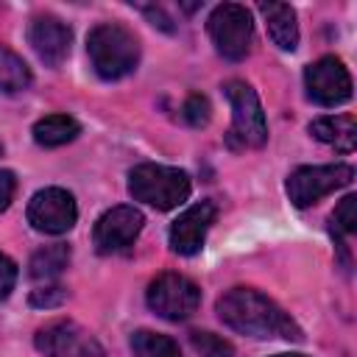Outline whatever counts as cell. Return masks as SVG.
<instances>
[{"label":"cell","instance_id":"6","mask_svg":"<svg viewBox=\"0 0 357 357\" xmlns=\"http://www.w3.org/2000/svg\"><path fill=\"white\" fill-rule=\"evenodd\" d=\"M351 178H354V167L346 165V162H335V165H304V167H296L287 176L284 190H287L290 201L298 209H304V206L318 204L329 192H335L340 187H349Z\"/></svg>","mask_w":357,"mask_h":357},{"label":"cell","instance_id":"24","mask_svg":"<svg viewBox=\"0 0 357 357\" xmlns=\"http://www.w3.org/2000/svg\"><path fill=\"white\" fill-rule=\"evenodd\" d=\"M14 284H17V265L6 254H0V301L11 296Z\"/></svg>","mask_w":357,"mask_h":357},{"label":"cell","instance_id":"13","mask_svg":"<svg viewBox=\"0 0 357 357\" xmlns=\"http://www.w3.org/2000/svg\"><path fill=\"white\" fill-rule=\"evenodd\" d=\"M28 42H31L33 53H36L47 67H59V64L70 56L73 31H70V25L61 22L59 17L39 14V17H33L31 25H28Z\"/></svg>","mask_w":357,"mask_h":357},{"label":"cell","instance_id":"8","mask_svg":"<svg viewBox=\"0 0 357 357\" xmlns=\"http://www.w3.org/2000/svg\"><path fill=\"white\" fill-rule=\"evenodd\" d=\"M33 343L45 357H106L98 337L81 324L67 321V318L45 324L36 332Z\"/></svg>","mask_w":357,"mask_h":357},{"label":"cell","instance_id":"12","mask_svg":"<svg viewBox=\"0 0 357 357\" xmlns=\"http://www.w3.org/2000/svg\"><path fill=\"white\" fill-rule=\"evenodd\" d=\"M218 206L212 201H198L192 206H187L170 226V248L181 257H192L204 248L206 231L215 223Z\"/></svg>","mask_w":357,"mask_h":357},{"label":"cell","instance_id":"11","mask_svg":"<svg viewBox=\"0 0 357 357\" xmlns=\"http://www.w3.org/2000/svg\"><path fill=\"white\" fill-rule=\"evenodd\" d=\"M142 212L137 206H112L106 209L92 229V243L98 248V254H117L123 248H128L137 234L142 231Z\"/></svg>","mask_w":357,"mask_h":357},{"label":"cell","instance_id":"18","mask_svg":"<svg viewBox=\"0 0 357 357\" xmlns=\"http://www.w3.org/2000/svg\"><path fill=\"white\" fill-rule=\"evenodd\" d=\"M31 86V70L28 64L14 53L8 50L6 45H0V92H22Z\"/></svg>","mask_w":357,"mask_h":357},{"label":"cell","instance_id":"3","mask_svg":"<svg viewBox=\"0 0 357 357\" xmlns=\"http://www.w3.org/2000/svg\"><path fill=\"white\" fill-rule=\"evenodd\" d=\"M192 184H190V176L178 167H170V165H153V162H145V165H137L131 173H128V192L134 201H142L153 209H176L178 204L187 201Z\"/></svg>","mask_w":357,"mask_h":357},{"label":"cell","instance_id":"15","mask_svg":"<svg viewBox=\"0 0 357 357\" xmlns=\"http://www.w3.org/2000/svg\"><path fill=\"white\" fill-rule=\"evenodd\" d=\"M259 14L265 17L268 33L279 50H296L298 45V22L296 11L287 3H259Z\"/></svg>","mask_w":357,"mask_h":357},{"label":"cell","instance_id":"17","mask_svg":"<svg viewBox=\"0 0 357 357\" xmlns=\"http://www.w3.org/2000/svg\"><path fill=\"white\" fill-rule=\"evenodd\" d=\"M70 265V248L64 243H53V245H45L39 248L31 262H28V273L33 282H42V284H50L53 279L61 276V271Z\"/></svg>","mask_w":357,"mask_h":357},{"label":"cell","instance_id":"25","mask_svg":"<svg viewBox=\"0 0 357 357\" xmlns=\"http://www.w3.org/2000/svg\"><path fill=\"white\" fill-rule=\"evenodd\" d=\"M14 190H17V178L11 170H0V212L8 209L11 198H14Z\"/></svg>","mask_w":357,"mask_h":357},{"label":"cell","instance_id":"4","mask_svg":"<svg viewBox=\"0 0 357 357\" xmlns=\"http://www.w3.org/2000/svg\"><path fill=\"white\" fill-rule=\"evenodd\" d=\"M223 92L231 103L229 142L234 148H262L268 142V123L257 92L245 81H226Z\"/></svg>","mask_w":357,"mask_h":357},{"label":"cell","instance_id":"9","mask_svg":"<svg viewBox=\"0 0 357 357\" xmlns=\"http://www.w3.org/2000/svg\"><path fill=\"white\" fill-rule=\"evenodd\" d=\"M28 223L39 231V234H67L75 220H78V206L73 192L61 190V187H45L39 192H33V198L28 201Z\"/></svg>","mask_w":357,"mask_h":357},{"label":"cell","instance_id":"1","mask_svg":"<svg viewBox=\"0 0 357 357\" xmlns=\"http://www.w3.org/2000/svg\"><path fill=\"white\" fill-rule=\"evenodd\" d=\"M218 318L248 337H284V340H301V329L296 321L268 296H262L254 287H231L218 298Z\"/></svg>","mask_w":357,"mask_h":357},{"label":"cell","instance_id":"7","mask_svg":"<svg viewBox=\"0 0 357 357\" xmlns=\"http://www.w3.org/2000/svg\"><path fill=\"white\" fill-rule=\"evenodd\" d=\"M201 304V290L181 273H159L148 284V307L165 321H187Z\"/></svg>","mask_w":357,"mask_h":357},{"label":"cell","instance_id":"5","mask_svg":"<svg viewBox=\"0 0 357 357\" xmlns=\"http://www.w3.org/2000/svg\"><path fill=\"white\" fill-rule=\"evenodd\" d=\"M209 39L215 50L229 61H243L254 42V20L245 6L220 3L206 20Z\"/></svg>","mask_w":357,"mask_h":357},{"label":"cell","instance_id":"21","mask_svg":"<svg viewBox=\"0 0 357 357\" xmlns=\"http://www.w3.org/2000/svg\"><path fill=\"white\" fill-rule=\"evenodd\" d=\"M190 343L201 357H234V346L215 332H192Z\"/></svg>","mask_w":357,"mask_h":357},{"label":"cell","instance_id":"2","mask_svg":"<svg viewBox=\"0 0 357 357\" xmlns=\"http://www.w3.org/2000/svg\"><path fill=\"white\" fill-rule=\"evenodd\" d=\"M86 53L103 81H120L139 64V39L126 25L100 22L86 36Z\"/></svg>","mask_w":357,"mask_h":357},{"label":"cell","instance_id":"20","mask_svg":"<svg viewBox=\"0 0 357 357\" xmlns=\"http://www.w3.org/2000/svg\"><path fill=\"white\" fill-rule=\"evenodd\" d=\"M329 226H332V234H340V237H351L357 231V198L354 195H346L337 204V209L329 218Z\"/></svg>","mask_w":357,"mask_h":357},{"label":"cell","instance_id":"14","mask_svg":"<svg viewBox=\"0 0 357 357\" xmlns=\"http://www.w3.org/2000/svg\"><path fill=\"white\" fill-rule=\"evenodd\" d=\"M310 134L324 145H332L340 153L354 151L357 145V120L354 114H329L310 123Z\"/></svg>","mask_w":357,"mask_h":357},{"label":"cell","instance_id":"26","mask_svg":"<svg viewBox=\"0 0 357 357\" xmlns=\"http://www.w3.org/2000/svg\"><path fill=\"white\" fill-rule=\"evenodd\" d=\"M142 11H145V17L151 20V25H159L162 31H173V25H170V20L165 17L162 8H151V6H148V8H142Z\"/></svg>","mask_w":357,"mask_h":357},{"label":"cell","instance_id":"10","mask_svg":"<svg viewBox=\"0 0 357 357\" xmlns=\"http://www.w3.org/2000/svg\"><path fill=\"white\" fill-rule=\"evenodd\" d=\"M307 98L318 106H340L351 98V75L337 56H321L304 70Z\"/></svg>","mask_w":357,"mask_h":357},{"label":"cell","instance_id":"23","mask_svg":"<svg viewBox=\"0 0 357 357\" xmlns=\"http://www.w3.org/2000/svg\"><path fill=\"white\" fill-rule=\"evenodd\" d=\"M64 301V290L56 287V284H45V287H36L31 293V304L33 307H56Z\"/></svg>","mask_w":357,"mask_h":357},{"label":"cell","instance_id":"28","mask_svg":"<svg viewBox=\"0 0 357 357\" xmlns=\"http://www.w3.org/2000/svg\"><path fill=\"white\" fill-rule=\"evenodd\" d=\"M0 151H3V148H0Z\"/></svg>","mask_w":357,"mask_h":357},{"label":"cell","instance_id":"19","mask_svg":"<svg viewBox=\"0 0 357 357\" xmlns=\"http://www.w3.org/2000/svg\"><path fill=\"white\" fill-rule=\"evenodd\" d=\"M131 351L134 357H181V349L173 337L151 329H139L131 335Z\"/></svg>","mask_w":357,"mask_h":357},{"label":"cell","instance_id":"22","mask_svg":"<svg viewBox=\"0 0 357 357\" xmlns=\"http://www.w3.org/2000/svg\"><path fill=\"white\" fill-rule=\"evenodd\" d=\"M209 100L204 98V95H190L187 100H184V106H181V117H184V123L187 126H192V128H201V126H206L209 123Z\"/></svg>","mask_w":357,"mask_h":357},{"label":"cell","instance_id":"27","mask_svg":"<svg viewBox=\"0 0 357 357\" xmlns=\"http://www.w3.org/2000/svg\"><path fill=\"white\" fill-rule=\"evenodd\" d=\"M273 357H307V354H273Z\"/></svg>","mask_w":357,"mask_h":357},{"label":"cell","instance_id":"16","mask_svg":"<svg viewBox=\"0 0 357 357\" xmlns=\"http://www.w3.org/2000/svg\"><path fill=\"white\" fill-rule=\"evenodd\" d=\"M31 134H33L36 145H42V148H59V145L73 142L81 134V126L70 114H47V117H42V120L33 123V131Z\"/></svg>","mask_w":357,"mask_h":357}]
</instances>
